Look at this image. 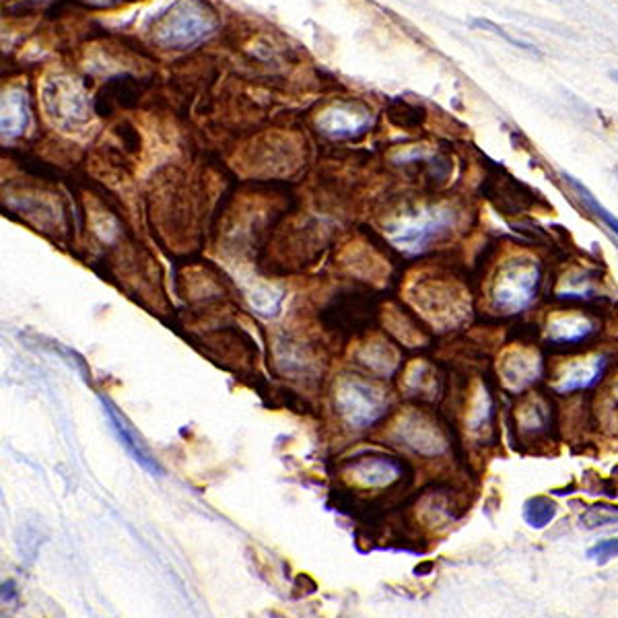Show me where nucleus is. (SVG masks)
<instances>
[{
    "mask_svg": "<svg viewBox=\"0 0 618 618\" xmlns=\"http://www.w3.org/2000/svg\"><path fill=\"white\" fill-rule=\"evenodd\" d=\"M598 330V324L585 314H554L546 322V340L556 347L582 345L592 338Z\"/></svg>",
    "mask_w": 618,
    "mask_h": 618,
    "instance_id": "obj_11",
    "label": "nucleus"
},
{
    "mask_svg": "<svg viewBox=\"0 0 618 618\" xmlns=\"http://www.w3.org/2000/svg\"><path fill=\"white\" fill-rule=\"evenodd\" d=\"M29 122V105L25 91L11 89L3 95V136L17 139L25 132Z\"/></svg>",
    "mask_w": 618,
    "mask_h": 618,
    "instance_id": "obj_13",
    "label": "nucleus"
},
{
    "mask_svg": "<svg viewBox=\"0 0 618 618\" xmlns=\"http://www.w3.org/2000/svg\"><path fill=\"white\" fill-rule=\"evenodd\" d=\"M564 180H567V184H569L571 188H574V192L577 194L579 201H582V202L587 206V209H590V211L593 212V215H596V217H600L602 221H604V223H606L610 229H613V231L618 235V219L610 215V212L604 209V206H602V204L596 201V198H593L590 192H587V188L579 184V181H575L574 178H571V175H564Z\"/></svg>",
    "mask_w": 618,
    "mask_h": 618,
    "instance_id": "obj_18",
    "label": "nucleus"
},
{
    "mask_svg": "<svg viewBox=\"0 0 618 618\" xmlns=\"http://www.w3.org/2000/svg\"><path fill=\"white\" fill-rule=\"evenodd\" d=\"M610 76H613V79L618 83V71H613V73H610Z\"/></svg>",
    "mask_w": 618,
    "mask_h": 618,
    "instance_id": "obj_23",
    "label": "nucleus"
},
{
    "mask_svg": "<svg viewBox=\"0 0 618 618\" xmlns=\"http://www.w3.org/2000/svg\"><path fill=\"white\" fill-rule=\"evenodd\" d=\"M499 376L509 392L520 394L543 376V358L530 348H511L501 358Z\"/></svg>",
    "mask_w": 618,
    "mask_h": 618,
    "instance_id": "obj_9",
    "label": "nucleus"
},
{
    "mask_svg": "<svg viewBox=\"0 0 618 618\" xmlns=\"http://www.w3.org/2000/svg\"><path fill=\"white\" fill-rule=\"evenodd\" d=\"M556 511H559V505L551 497L538 495V497H532L524 503L522 515L532 530H544L546 525L553 524Z\"/></svg>",
    "mask_w": 618,
    "mask_h": 618,
    "instance_id": "obj_15",
    "label": "nucleus"
},
{
    "mask_svg": "<svg viewBox=\"0 0 618 618\" xmlns=\"http://www.w3.org/2000/svg\"><path fill=\"white\" fill-rule=\"evenodd\" d=\"M44 108L60 131H81L91 122V103L85 87L73 76H52L45 83Z\"/></svg>",
    "mask_w": 618,
    "mask_h": 618,
    "instance_id": "obj_4",
    "label": "nucleus"
},
{
    "mask_svg": "<svg viewBox=\"0 0 618 618\" xmlns=\"http://www.w3.org/2000/svg\"><path fill=\"white\" fill-rule=\"evenodd\" d=\"M543 270L534 258H511L501 266L491 289V303L499 314H522L536 299Z\"/></svg>",
    "mask_w": 618,
    "mask_h": 618,
    "instance_id": "obj_2",
    "label": "nucleus"
},
{
    "mask_svg": "<svg viewBox=\"0 0 618 618\" xmlns=\"http://www.w3.org/2000/svg\"><path fill=\"white\" fill-rule=\"evenodd\" d=\"M454 225V212L441 206L404 212L387 225V240L408 254H418L437 241Z\"/></svg>",
    "mask_w": 618,
    "mask_h": 618,
    "instance_id": "obj_3",
    "label": "nucleus"
},
{
    "mask_svg": "<svg viewBox=\"0 0 618 618\" xmlns=\"http://www.w3.org/2000/svg\"><path fill=\"white\" fill-rule=\"evenodd\" d=\"M17 596V590H15V584L13 582H5L3 584V602H11Z\"/></svg>",
    "mask_w": 618,
    "mask_h": 618,
    "instance_id": "obj_22",
    "label": "nucleus"
},
{
    "mask_svg": "<svg viewBox=\"0 0 618 618\" xmlns=\"http://www.w3.org/2000/svg\"><path fill=\"white\" fill-rule=\"evenodd\" d=\"M337 408L350 427L365 429L386 415L387 400L378 387L358 379H347L338 386Z\"/></svg>",
    "mask_w": 618,
    "mask_h": 618,
    "instance_id": "obj_5",
    "label": "nucleus"
},
{
    "mask_svg": "<svg viewBox=\"0 0 618 618\" xmlns=\"http://www.w3.org/2000/svg\"><path fill=\"white\" fill-rule=\"evenodd\" d=\"M585 554H587V559L600 564V567H604V564H608L610 561L618 556V536L600 540V543L587 548Z\"/></svg>",
    "mask_w": 618,
    "mask_h": 618,
    "instance_id": "obj_20",
    "label": "nucleus"
},
{
    "mask_svg": "<svg viewBox=\"0 0 618 618\" xmlns=\"http://www.w3.org/2000/svg\"><path fill=\"white\" fill-rule=\"evenodd\" d=\"M112 3H118V0H112Z\"/></svg>",
    "mask_w": 618,
    "mask_h": 618,
    "instance_id": "obj_24",
    "label": "nucleus"
},
{
    "mask_svg": "<svg viewBox=\"0 0 618 618\" xmlns=\"http://www.w3.org/2000/svg\"><path fill=\"white\" fill-rule=\"evenodd\" d=\"M345 476L358 488L381 491L394 486L404 476V464L392 456H361L348 462Z\"/></svg>",
    "mask_w": 618,
    "mask_h": 618,
    "instance_id": "obj_6",
    "label": "nucleus"
},
{
    "mask_svg": "<svg viewBox=\"0 0 618 618\" xmlns=\"http://www.w3.org/2000/svg\"><path fill=\"white\" fill-rule=\"evenodd\" d=\"M219 32V17L204 0H178L152 29V42L162 48L188 50Z\"/></svg>",
    "mask_w": 618,
    "mask_h": 618,
    "instance_id": "obj_1",
    "label": "nucleus"
},
{
    "mask_svg": "<svg viewBox=\"0 0 618 618\" xmlns=\"http://www.w3.org/2000/svg\"><path fill=\"white\" fill-rule=\"evenodd\" d=\"M554 3H559V0H554Z\"/></svg>",
    "mask_w": 618,
    "mask_h": 618,
    "instance_id": "obj_25",
    "label": "nucleus"
},
{
    "mask_svg": "<svg viewBox=\"0 0 618 618\" xmlns=\"http://www.w3.org/2000/svg\"><path fill=\"white\" fill-rule=\"evenodd\" d=\"M316 124L319 131L337 139H353L369 131L373 118L361 103H337L319 113Z\"/></svg>",
    "mask_w": 618,
    "mask_h": 618,
    "instance_id": "obj_7",
    "label": "nucleus"
},
{
    "mask_svg": "<svg viewBox=\"0 0 618 618\" xmlns=\"http://www.w3.org/2000/svg\"><path fill=\"white\" fill-rule=\"evenodd\" d=\"M102 407L105 410V415H108V418H110L113 431H116V435H118L120 444L128 449V454H131L144 470L151 472V475H162V468H159L157 460L151 456L147 446H144L142 439L139 437V433L132 429V425L126 421L124 415H122V412L116 407H113L112 402L103 400V398H102Z\"/></svg>",
    "mask_w": 618,
    "mask_h": 618,
    "instance_id": "obj_12",
    "label": "nucleus"
},
{
    "mask_svg": "<svg viewBox=\"0 0 618 618\" xmlns=\"http://www.w3.org/2000/svg\"><path fill=\"white\" fill-rule=\"evenodd\" d=\"M517 429L524 435L525 439H536L540 435L548 433V423H551V415H548V407L540 398H532L524 402L515 417Z\"/></svg>",
    "mask_w": 618,
    "mask_h": 618,
    "instance_id": "obj_14",
    "label": "nucleus"
},
{
    "mask_svg": "<svg viewBox=\"0 0 618 618\" xmlns=\"http://www.w3.org/2000/svg\"><path fill=\"white\" fill-rule=\"evenodd\" d=\"M579 525L585 530L618 528V505H610V503L590 505L579 515Z\"/></svg>",
    "mask_w": 618,
    "mask_h": 618,
    "instance_id": "obj_16",
    "label": "nucleus"
},
{
    "mask_svg": "<svg viewBox=\"0 0 618 618\" xmlns=\"http://www.w3.org/2000/svg\"><path fill=\"white\" fill-rule=\"evenodd\" d=\"M472 25H475V27H480V29H485V32H491V34H495V35L503 37V40L509 42L511 45H515V48H522V50H528V52H534V54H538V50L534 48V45L525 44V42H522V40H517V37H511V35L505 32V29L499 27V25H495L493 21H486V19H476L475 23H472Z\"/></svg>",
    "mask_w": 618,
    "mask_h": 618,
    "instance_id": "obj_21",
    "label": "nucleus"
},
{
    "mask_svg": "<svg viewBox=\"0 0 618 618\" xmlns=\"http://www.w3.org/2000/svg\"><path fill=\"white\" fill-rule=\"evenodd\" d=\"M561 297L564 299H587V297L593 295V285L590 282L587 274H569L567 285L561 289Z\"/></svg>",
    "mask_w": 618,
    "mask_h": 618,
    "instance_id": "obj_19",
    "label": "nucleus"
},
{
    "mask_svg": "<svg viewBox=\"0 0 618 618\" xmlns=\"http://www.w3.org/2000/svg\"><path fill=\"white\" fill-rule=\"evenodd\" d=\"M363 363L373 371L390 376V373L398 368V355H396L390 347L384 345V342H376V345L365 348Z\"/></svg>",
    "mask_w": 618,
    "mask_h": 618,
    "instance_id": "obj_17",
    "label": "nucleus"
},
{
    "mask_svg": "<svg viewBox=\"0 0 618 618\" xmlns=\"http://www.w3.org/2000/svg\"><path fill=\"white\" fill-rule=\"evenodd\" d=\"M606 371L608 357L593 355L584 358V361H571L564 365L551 386L556 394H575L592 390V387L606 376Z\"/></svg>",
    "mask_w": 618,
    "mask_h": 618,
    "instance_id": "obj_10",
    "label": "nucleus"
},
{
    "mask_svg": "<svg viewBox=\"0 0 618 618\" xmlns=\"http://www.w3.org/2000/svg\"><path fill=\"white\" fill-rule=\"evenodd\" d=\"M396 437L400 439L404 447L425 457L441 456L447 449L446 437L439 431V427L421 415H408L402 418L398 429H396Z\"/></svg>",
    "mask_w": 618,
    "mask_h": 618,
    "instance_id": "obj_8",
    "label": "nucleus"
}]
</instances>
